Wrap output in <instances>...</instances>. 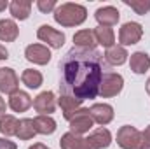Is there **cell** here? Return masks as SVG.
<instances>
[{
	"label": "cell",
	"instance_id": "obj_1",
	"mask_svg": "<svg viewBox=\"0 0 150 149\" xmlns=\"http://www.w3.org/2000/svg\"><path fill=\"white\" fill-rule=\"evenodd\" d=\"M105 70L100 51L74 46L59 62V91L80 104L96 98Z\"/></svg>",
	"mask_w": 150,
	"mask_h": 149
},
{
	"label": "cell",
	"instance_id": "obj_2",
	"mask_svg": "<svg viewBox=\"0 0 150 149\" xmlns=\"http://www.w3.org/2000/svg\"><path fill=\"white\" fill-rule=\"evenodd\" d=\"M87 18V11L79 4H61L54 11V19L61 27H77L84 23Z\"/></svg>",
	"mask_w": 150,
	"mask_h": 149
},
{
	"label": "cell",
	"instance_id": "obj_3",
	"mask_svg": "<svg viewBox=\"0 0 150 149\" xmlns=\"http://www.w3.org/2000/svg\"><path fill=\"white\" fill-rule=\"evenodd\" d=\"M117 144L122 149H145L143 148V135L134 126H122L117 132Z\"/></svg>",
	"mask_w": 150,
	"mask_h": 149
},
{
	"label": "cell",
	"instance_id": "obj_4",
	"mask_svg": "<svg viewBox=\"0 0 150 149\" xmlns=\"http://www.w3.org/2000/svg\"><path fill=\"white\" fill-rule=\"evenodd\" d=\"M124 86V79L122 75L115 74V72H105L103 79H101V84H100V93L101 97H115L120 93Z\"/></svg>",
	"mask_w": 150,
	"mask_h": 149
},
{
	"label": "cell",
	"instance_id": "obj_5",
	"mask_svg": "<svg viewBox=\"0 0 150 149\" xmlns=\"http://www.w3.org/2000/svg\"><path fill=\"white\" fill-rule=\"evenodd\" d=\"M143 35V28L140 23H134V21H129V23H124L119 30V42L120 46H133L136 42H140V39Z\"/></svg>",
	"mask_w": 150,
	"mask_h": 149
},
{
	"label": "cell",
	"instance_id": "obj_6",
	"mask_svg": "<svg viewBox=\"0 0 150 149\" xmlns=\"http://www.w3.org/2000/svg\"><path fill=\"white\" fill-rule=\"evenodd\" d=\"M37 37L42 40V42H47V46L54 47V49H59L65 42V34L49 27V25H42L37 30Z\"/></svg>",
	"mask_w": 150,
	"mask_h": 149
},
{
	"label": "cell",
	"instance_id": "obj_7",
	"mask_svg": "<svg viewBox=\"0 0 150 149\" xmlns=\"http://www.w3.org/2000/svg\"><path fill=\"white\" fill-rule=\"evenodd\" d=\"M93 128V117L89 114V109H79L77 114L70 119V130L72 133L82 135Z\"/></svg>",
	"mask_w": 150,
	"mask_h": 149
},
{
	"label": "cell",
	"instance_id": "obj_8",
	"mask_svg": "<svg viewBox=\"0 0 150 149\" xmlns=\"http://www.w3.org/2000/svg\"><path fill=\"white\" fill-rule=\"evenodd\" d=\"M25 56L26 60L37 63V65H45L49 63L51 60V51L47 49V46H42V44H30L26 49H25Z\"/></svg>",
	"mask_w": 150,
	"mask_h": 149
},
{
	"label": "cell",
	"instance_id": "obj_9",
	"mask_svg": "<svg viewBox=\"0 0 150 149\" xmlns=\"http://www.w3.org/2000/svg\"><path fill=\"white\" fill-rule=\"evenodd\" d=\"M19 88V79L16 72L12 69H0V91L2 93H7V95H12L16 93Z\"/></svg>",
	"mask_w": 150,
	"mask_h": 149
},
{
	"label": "cell",
	"instance_id": "obj_10",
	"mask_svg": "<svg viewBox=\"0 0 150 149\" xmlns=\"http://www.w3.org/2000/svg\"><path fill=\"white\" fill-rule=\"evenodd\" d=\"M33 107L38 112V116H49L51 112H54L56 109V100H54V95L51 91H44L40 93L37 98L33 100Z\"/></svg>",
	"mask_w": 150,
	"mask_h": 149
},
{
	"label": "cell",
	"instance_id": "obj_11",
	"mask_svg": "<svg viewBox=\"0 0 150 149\" xmlns=\"http://www.w3.org/2000/svg\"><path fill=\"white\" fill-rule=\"evenodd\" d=\"M86 140H87L91 149H105L112 144V135H110V132L107 128H98Z\"/></svg>",
	"mask_w": 150,
	"mask_h": 149
},
{
	"label": "cell",
	"instance_id": "obj_12",
	"mask_svg": "<svg viewBox=\"0 0 150 149\" xmlns=\"http://www.w3.org/2000/svg\"><path fill=\"white\" fill-rule=\"evenodd\" d=\"M89 114L93 121H96L98 125H108L113 119V109L108 104H94L89 109Z\"/></svg>",
	"mask_w": 150,
	"mask_h": 149
},
{
	"label": "cell",
	"instance_id": "obj_13",
	"mask_svg": "<svg viewBox=\"0 0 150 149\" xmlns=\"http://www.w3.org/2000/svg\"><path fill=\"white\" fill-rule=\"evenodd\" d=\"M32 105H33V100H32V97L26 91H19L18 90L9 98V107L14 112H25V111H28Z\"/></svg>",
	"mask_w": 150,
	"mask_h": 149
},
{
	"label": "cell",
	"instance_id": "obj_14",
	"mask_svg": "<svg viewBox=\"0 0 150 149\" xmlns=\"http://www.w3.org/2000/svg\"><path fill=\"white\" fill-rule=\"evenodd\" d=\"M94 18L98 19L100 27H113L117 21H119V11L112 7V5H107V7H100L94 14Z\"/></svg>",
	"mask_w": 150,
	"mask_h": 149
},
{
	"label": "cell",
	"instance_id": "obj_15",
	"mask_svg": "<svg viewBox=\"0 0 150 149\" xmlns=\"http://www.w3.org/2000/svg\"><path fill=\"white\" fill-rule=\"evenodd\" d=\"M59 146H61V149H91L86 139H82L80 135L72 133V132H68L61 137Z\"/></svg>",
	"mask_w": 150,
	"mask_h": 149
},
{
	"label": "cell",
	"instance_id": "obj_16",
	"mask_svg": "<svg viewBox=\"0 0 150 149\" xmlns=\"http://www.w3.org/2000/svg\"><path fill=\"white\" fill-rule=\"evenodd\" d=\"M19 35V28L12 19H0V40L14 42Z\"/></svg>",
	"mask_w": 150,
	"mask_h": 149
},
{
	"label": "cell",
	"instance_id": "obj_17",
	"mask_svg": "<svg viewBox=\"0 0 150 149\" xmlns=\"http://www.w3.org/2000/svg\"><path fill=\"white\" fill-rule=\"evenodd\" d=\"M150 69V58L147 53L136 51L131 54V70L134 74H145Z\"/></svg>",
	"mask_w": 150,
	"mask_h": 149
},
{
	"label": "cell",
	"instance_id": "obj_18",
	"mask_svg": "<svg viewBox=\"0 0 150 149\" xmlns=\"http://www.w3.org/2000/svg\"><path fill=\"white\" fill-rule=\"evenodd\" d=\"M105 56V60L110 63V65H122L126 60H127V51L122 47V46H115L113 44L112 47H108L107 49V53L103 54Z\"/></svg>",
	"mask_w": 150,
	"mask_h": 149
},
{
	"label": "cell",
	"instance_id": "obj_19",
	"mask_svg": "<svg viewBox=\"0 0 150 149\" xmlns=\"http://www.w3.org/2000/svg\"><path fill=\"white\" fill-rule=\"evenodd\" d=\"M33 126H35V132L42 133V135H51L54 133L56 130V121L51 117V116H37L33 119Z\"/></svg>",
	"mask_w": 150,
	"mask_h": 149
},
{
	"label": "cell",
	"instance_id": "obj_20",
	"mask_svg": "<svg viewBox=\"0 0 150 149\" xmlns=\"http://www.w3.org/2000/svg\"><path fill=\"white\" fill-rule=\"evenodd\" d=\"M74 42L75 47H84V49H94V46L98 44L96 37H94V32L91 30H80L74 35Z\"/></svg>",
	"mask_w": 150,
	"mask_h": 149
},
{
	"label": "cell",
	"instance_id": "obj_21",
	"mask_svg": "<svg viewBox=\"0 0 150 149\" xmlns=\"http://www.w3.org/2000/svg\"><path fill=\"white\" fill-rule=\"evenodd\" d=\"M9 9L16 19H26L32 11V2L30 0H14V2H11Z\"/></svg>",
	"mask_w": 150,
	"mask_h": 149
},
{
	"label": "cell",
	"instance_id": "obj_22",
	"mask_svg": "<svg viewBox=\"0 0 150 149\" xmlns=\"http://www.w3.org/2000/svg\"><path fill=\"white\" fill-rule=\"evenodd\" d=\"M94 37H96V42L101 44L103 47H112L113 42H115V34L110 27H98L94 30Z\"/></svg>",
	"mask_w": 150,
	"mask_h": 149
},
{
	"label": "cell",
	"instance_id": "obj_23",
	"mask_svg": "<svg viewBox=\"0 0 150 149\" xmlns=\"http://www.w3.org/2000/svg\"><path fill=\"white\" fill-rule=\"evenodd\" d=\"M18 123H19V121H18L14 116H11V114L2 116V117H0V133H4V135H7V137L16 135V133H18Z\"/></svg>",
	"mask_w": 150,
	"mask_h": 149
},
{
	"label": "cell",
	"instance_id": "obj_24",
	"mask_svg": "<svg viewBox=\"0 0 150 149\" xmlns=\"http://www.w3.org/2000/svg\"><path fill=\"white\" fill-rule=\"evenodd\" d=\"M59 105H61V109H63V116L70 121L72 117H74L77 111L80 109V102H77L74 98H70V97H61L59 98Z\"/></svg>",
	"mask_w": 150,
	"mask_h": 149
},
{
	"label": "cell",
	"instance_id": "obj_25",
	"mask_svg": "<svg viewBox=\"0 0 150 149\" xmlns=\"http://www.w3.org/2000/svg\"><path fill=\"white\" fill-rule=\"evenodd\" d=\"M35 133L37 132H35V126H33V119H21L18 123V133L16 135L21 140H30V139H33Z\"/></svg>",
	"mask_w": 150,
	"mask_h": 149
},
{
	"label": "cell",
	"instance_id": "obj_26",
	"mask_svg": "<svg viewBox=\"0 0 150 149\" xmlns=\"http://www.w3.org/2000/svg\"><path fill=\"white\" fill-rule=\"evenodd\" d=\"M21 82L32 90L38 88L42 84V74L38 70H33V69H26L23 74H21Z\"/></svg>",
	"mask_w": 150,
	"mask_h": 149
},
{
	"label": "cell",
	"instance_id": "obj_27",
	"mask_svg": "<svg viewBox=\"0 0 150 149\" xmlns=\"http://www.w3.org/2000/svg\"><path fill=\"white\" fill-rule=\"evenodd\" d=\"M124 4L127 5V7H131V9H134L136 11V14H147L150 11V2L149 0H140V2H136V0H124Z\"/></svg>",
	"mask_w": 150,
	"mask_h": 149
},
{
	"label": "cell",
	"instance_id": "obj_28",
	"mask_svg": "<svg viewBox=\"0 0 150 149\" xmlns=\"http://www.w3.org/2000/svg\"><path fill=\"white\" fill-rule=\"evenodd\" d=\"M37 7L42 12H51L52 9H56V2L54 0H38Z\"/></svg>",
	"mask_w": 150,
	"mask_h": 149
},
{
	"label": "cell",
	"instance_id": "obj_29",
	"mask_svg": "<svg viewBox=\"0 0 150 149\" xmlns=\"http://www.w3.org/2000/svg\"><path fill=\"white\" fill-rule=\"evenodd\" d=\"M0 149H18V146L7 139H0Z\"/></svg>",
	"mask_w": 150,
	"mask_h": 149
},
{
	"label": "cell",
	"instance_id": "obj_30",
	"mask_svg": "<svg viewBox=\"0 0 150 149\" xmlns=\"http://www.w3.org/2000/svg\"><path fill=\"white\" fill-rule=\"evenodd\" d=\"M142 135H143V148L149 149L150 148V126L143 132V133H142Z\"/></svg>",
	"mask_w": 150,
	"mask_h": 149
},
{
	"label": "cell",
	"instance_id": "obj_31",
	"mask_svg": "<svg viewBox=\"0 0 150 149\" xmlns=\"http://www.w3.org/2000/svg\"><path fill=\"white\" fill-rule=\"evenodd\" d=\"M9 58V51L5 49V46L0 44V60H7Z\"/></svg>",
	"mask_w": 150,
	"mask_h": 149
},
{
	"label": "cell",
	"instance_id": "obj_32",
	"mask_svg": "<svg viewBox=\"0 0 150 149\" xmlns=\"http://www.w3.org/2000/svg\"><path fill=\"white\" fill-rule=\"evenodd\" d=\"M2 116H5V100L0 97V117Z\"/></svg>",
	"mask_w": 150,
	"mask_h": 149
},
{
	"label": "cell",
	"instance_id": "obj_33",
	"mask_svg": "<svg viewBox=\"0 0 150 149\" xmlns=\"http://www.w3.org/2000/svg\"><path fill=\"white\" fill-rule=\"evenodd\" d=\"M28 149H49V148H45L44 144H33V146H30Z\"/></svg>",
	"mask_w": 150,
	"mask_h": 149
},
{
	"label": "cell",
	"instance_id": "obj_34",
	"mask_svg": "<svg viewBox=\"0 0 150 149\" xmlns=\"http://www.w3.org/2000/svg\"><path fill=\"white\" fill-rule=\"evenodd\" d=\"M5 9H7V2L0 0V12H2V11H5Z\"/></svg>",
	"mask_w": 150,
	"mask_h": 149
},
{
	"label": "cell",
	"instance_id": "obj_35",
	"mask_svg": "<svg viewBox=\"0 0 150 149\" xmlns=\"http://www.w3.org/2000/svg\"><path fill=\"white\" fill-rule=\"evenodd\" d=\"M147 93L150 95V77H149V81H147Z\"/></svg>",
	"mask_w": 150,
	"mask_h": 149
},
{
	"label": "cell",
	"instance_id": "obj_36",
	"mask_svg": "<svg viewBox=\"0 0 150 149\" xmlns=\"http://www.w3.org/2000/svg\"><path fill=\"white\" fill-rule=\"evenodd\" d=\"M149 149H150V148H149Z\"/></svg>",
	"mask_w": 150,
	"mask_h": 149
}]
</instances>
